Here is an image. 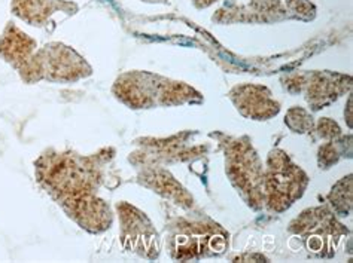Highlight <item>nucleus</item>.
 I'll list each match as a JSON object with an SVG mask.
<instances>
[{"mask_svg": "<svg viewBox=\"0 0 353 263\" xmlns=\"http://www.w3.org/2000/svg\"><path fill=\"white\" fill-rule=\"evenodd\" d=\"M115 150L103 147L91 155L48 149L34 161V176L42 189L69 219L90 233H103L114 223V211L100 196L106 165Z\"/></svg>", "mask_w": 353, "mask_h": 263, "instance_id": "1", "label": "nucleus"}, {"mask_svg": "<svg viewBox=\"0 0 353 263\" xmlns=\"http://www.w3.org/2000/svg\"><path fill=\"white\" fill-rule=\"evenodd\" d=\"M114 97L132 110L173 107L200 103L201 94L185 82L146 70L125 72L115 79Z\"/></svg>", "mask_w": 353, "mask_h": 263, "instance_id": "2", "label": "nucleus"}, {"mask_svg": "<svg viewBox=\"0 0 353 263\" xmlns=\"http://www.w3.org/2000/svg\"><path fill=\"white\" fill-rule=\"evenodd\" d=\"M225 173L245 202L258 210L265 205L264 167L248 137L227 138Z\"/></svg>", "mask_w": 353, "mask_h": 263, "instance_id": "3", "label": "nucleus"}, {"mask_svg": "<svg viewBox=\"0 0 353 263\" xmlns=\"http://www.w3.org/2000/svg\"><path fill=\"white\" fill-rule=\"evenodd\" d=\"M92 74L90 63L70 46L51 42L34 51L32 61L21 76L24 83H73Z\"/></svg>", "mask_w": 353, "mask_h": 263, "instance_id": "4", "label": "nucleus"}, {"mask_svg": "<svg viewBox=\"0 0 353 263\" xmlns=\"http://www.w3.org/2000/svg\"><path fill=\"white\" fill-rule=\"evenodd\" d=\"M307 185V174L283 150L274 149L268 154L264 168V198L268 210L283 213L301 198Z\"/></svg>", "mask_w": 353, "mask_h": 263, "instance_id": "5", "label": "nucleus"}, {"mask_svg": "<svg viewBox=\"0 0 353 263\" xmlns=\"http://www.w3.org/2000/svg\"><path fill=\"white\" fill-rule=\"evenodd\" d=\"M167 250L176 260L219 256L228 247V233L216 223L178 222L165 240Z\"/></svg>", "mask_w": 353, "mask_h": 263, "instance_id": "6", "label": "nucleus"}, {"mask_svg": "<svg viewBox=\"0 0 353 263\" xmlns=\"http://www.w3.org/2000/svg\"><path fill=\"white\" fill-rule=\"evenodd\" d=\"M290 232L299 237L309 253L319 257H331L341 238L349 233L328 209L316 207L304 210L290 224Z\"/></svg>", "mask_w": 353, "mask_h": 263, "instance_id": "7", "label": "nucleus"}, {"mask_svg": "<svg viewBox=\"0 0 353 263\" xmlns=\"http://www.w3.org/2000/svg\"><path fill=\"white\" fill-rule=\"evenodd\" d=\"M115 209L119 218V240L123 247L143 259H158L161 240L150 218L125 201L118 202Z\"/></svg>", "mask_w": 353, "mask_h": 263, "instance_id": "8", "label": "nucleus"}, {"mask_svg": "<svg viewBox=\"0 0 353 263\" xmlns=\"http://www.w3.org/2000/svg\"><path fill=\"white\" fill-rule=\"evenodd\" d=\"M296 79L299 83H288V85H296L299 91H304L305 100L314 110L323 109L330 103L336 101L352 87L349 76L331 72L303 73Z\"/></svg>", "mask_w": 353, "mask_h": 263, "instance_id": "9", "label": "nucleus"}, {"mask_svg": "<svg viewBox=\"0 0 353 263\" xmlns=\"http://www.w3.org/2000/svg\"><path fill=\"white\" fill-rule=\"evenodd\" d=\"M241 115L254 120H268L281 112V105L272 97L268 88L256 83H243L228 94Z\"/></svg>", "mask_w": 353, "mask_h": 263, "instance_id": "10", "label": "nucleus"}, {"mask_svg": "<svg viewBox=\"0 0 353 263\" xmlns=\"http://www.w3.org/2000/svg\"><path fill=\"white\" fill-rule=\"evenodd\" d=\"M36 50H38V42L33 37L24 33L15 23H6L0 34V59L12 65L20 78L29 67Z\"/></svg>", "mask_w": 353, "mask_h": 263, "instance_id": "11", "label": "nucleus"}, {"mask_svg": "<svg viewBox=\"0 0 353 263\" xmlns=\"http://www.w3.org/2000/svg\"><path fill=\"white\" fill-rule=\"evenodd\" d=\"M11 11L29 25L45 27L54 14L66 12L72 15L78 11V5L68 0H12Z\"/></svg>", "mask_w": 353, "mask_h": 263, "instance_id": "12", "label": "nucleus"}, {"mask_svg": "<svg viewBox=\"0 0 353 263\" xmlns=\"http://www.w3.org/2000/svg\"><path fill=\"white\" fill-rule=\"evenodd\" d=\"M137 182L163 198L170 200L182 207H191L192 196L183 189L182 185L176 178L164 170L163 167H146L141 168L137 176Z\"/></svg>", "mask_w": 353, "mask_h": 263, "instance_id": "13", "label": "nucleus"}, {"mask_svg": "<svg viewBox=\"0 0 353 263\" xmlns=\"http://www.w3.org/2000/svg\"><path fill=\"white\" fill-rule=\"evenodd\" d=\"M330 202L334 211L339 215H349L352 210V176L343 177L341 180L332 187L330 193Z\"/></svg>", "mask_w": 353, "mask_h": 263, "instance_id": "14", "label": "nucleus"}, {"mask_svg": "<svg viewBox=\"0 0 353 263\" xmlns=\"http://www.w3.org/2000/svg\"><path fill=\"white\" fill-rule=\"evenodd\" d=\"M285 124L292 129L294 133H309V131L313 129L314 122L312 115L309 112H305L301 107H292L290 112H288L285 116Z\"/></svg>", "mask_w": 353, "mask_h": 263, "instance_id": "15", "label": "nucleus"}, {"mask_svg": "<svg viewBox=\"0 0 353 263\" xmlns=\"http://www.w3.org/2000/svg\"><path fill=\"white\" fill-rule=\"evenodd\" d=\"M250 3H252L250 21H265L274 18V14L283 12L281 9V0H250Z\"/></svg>", "mask_w": 353, "mask_h": 263, "instance_id": "16", "label": "nucleus"}, {"mask_svg": "<svg viewBox=\"0 0 353 263\" xmlns=\"http://www.w3.org/2000/svg\"><path fill=\"white\" fill-rule=\"evenodd\" d=\"M340 150L337 147V142L336 140H331L330 143L323 145L321 149H319V165L321 168H330L331 165L337 164L339 159H340Z\"/></svg>", "mask_w": 353, "mask_h": 263, "instance_id": "17", "label": "nucleus"}, {"mask_svg": "<svg viewBox=\"0 0 353 263\" xmlns=\"http://www.w3.org/2000/svg\"><path fill=\"white\" fill-rule=\"evenodd\" d=\"M316 131H318V134L322 138H327V140H336L337 137L341 136L340 127L330 118H322L318 122V125H316Z\"/></svg>", "mask_w": 353, "mask_h": 263, "instance_id": "18", "label": "nucleus"}, {"mask_svg": "<svg viewBox=\"0 0 353 263\" xmlns=\"http://www.w3.org/2000/svg\"><path fill=\"white\" fill-rule=\"evenodd\" d=\"M215 2H218V0H192V3L196 8L199 9H204V8H209L210 5H213Z\"/></svg>", "mask_w": 353, "mask_h": 263, "instance_id": "19", "label": "nucleus"}, {"mask_svg": "<svg viewBox=\"0 0 353 263\" xmlns=\"http://www.w3.org/2000/svg\"><path fill=\"white\" fill-rule=\"evenodd\" d=\"M141 2H145V3H165L167 0H141Z\"/></svg>", "mask_w": 353, "mask_h": 263, "instance_id": "20", "label": "nucleus"}]
</instances>
